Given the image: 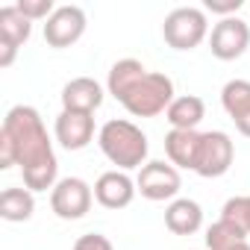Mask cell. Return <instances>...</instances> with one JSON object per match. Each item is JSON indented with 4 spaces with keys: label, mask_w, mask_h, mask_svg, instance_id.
<instances>
[{
    "label": "cell",
    "mask_w": 250,
    "mask_h": 250,
    "mask_svg": "<svg viewBox=\"0 0 250 250\" xmlns=\"http://www.w3.org/2000/svg\"><path fill=\"white\" fill-rule=\"evenodd\" d=\"M221 218L232 221L235 227H241L247 235H250V194H241V197H229L221 209Z\"/></svg>",
    "instance_id": "44dd1931"
},
{
    "label": "cell",
    "mask_w": 250,
    "mask_h": 250,
    "mask_svg": "<svg viewBox=\"0 0 250 250\" xmlns=\"http://www.w3.org/2000/svg\"><path fill=\"white\" fill-rule=\"evenodd\" d=\"M21 165L24 188L30 191H53L59 183V162L53 145L47 139L44 121L33 106H12L0 127V168Z\"/></svg>",
    "instance_id": "6da1fadb"
},
{
    "label": "cell",
    "mask_w": 250,
    "mask_h": 250,
    "mask_svg": "<svg viewBox=\"0 0 250 250\" xmlns=\"http://www.w3.org/2000/svg\"><path fill=\"white\" fill-rule=\"evenodd\" d=\"M97 145L103 150V156L118 165V171H133V168H145L147 165V136L136 127L133 121L124 118H112L106 121L100 133H97Z\"/></svg>",
    "instance_id": "7a4b0ae2"
},
{
    "label": "cell",
    "mask_w": 250,
    "mask_h": 250,
    "mask_svg": "<svg viewBox=\"0 0 250 250\" xmlns=\"http://www.w3.org/2000/svg\"><path fill=\"white\" fill-rule=\"evenodd\" d=\"M147 74V68L139 62V59H121V62H115L112 68H109V80H106V88H109V94L121 103L124 100V94H127L142 77Z\"/></svg>",
    "instance_id": "ac0fdd59"
},
{
    "label": "cell",
    "mask_w": 250,
    "mask_h": 250,
    "mask_svg": "<svg viewBox=\"0 0 250 250\" xmlns=\"http://www.w3.org/2000/svg\"><path fill=\"white\" fill-rule=\"evenodd\" d=\"M165 227L174 235H194L203 227V209L191 197H177L165 209Z\"/></svg>",
    "instance_id": "5bb4252c"
},
{
    "label": "cell",
    "mask_w": 250,
    "mask_h": 250,
    "mask_svg": "<svg viewBox=\"0 0 250 250\" xmlns=\"http://www.w3.org/2000/svg\"><path fill=\"white\" fill-rule=\"evenodd\" d=\"M165 153L174 168H197V153H200V133L197 130H171L165 136Z\"/></svg>",
    "instance_id": "9a60e30c"
},
{
    "label": "cell",
    "mask_w": 250,
    "mask_h": 250,
    "mask_svg": "<svg viewBox=\"0 0 250 250\" xmlns=\"http://www.w3.org/2000/svg\"><path fill=\"white\" fill-rule=\"evenodd\" d=\"M136 180L127 174V171H106L97 177L94 183V200L103 206V209H127L136 197Z\"/></svg>",
    "instance_id": "8fae6325"
},
{
    "label": "cell",
    "mask_w": 250,
    "mask_h": 250,
    "mask_svg": "<svg viewBox=\"0 0 250 250\" xmlns=\"http://www.w3.org/2000/svg\"><path fill=\"white\" fill-rule=\"evenodd\" d=\"M100 103H103V85L91 77H77V80L65 83V88H62V109L94 115V109H100Z\"/></svg>",
    "instance_id": "4fadbf2b"
},
{
    "label": "cell",
    "mask_w": 250,
    "mask_h": 250,
    "mask_svg": "<svg viewBox=\"0 0 250 250\" xmlns=\"http://www.w3.org/2000/svg\"><path fill=\"white\" fill-rule=\"evenodd\" d=\"M121 103L136 118H156V115L168 112V106L174 103V83L165 74L147 71L127 94H124Z\"/></svg>",
    "instance_id": "3957f363"
},
{
    "label": "cell",
    "mask_w": 250,
    "mask_h": 250,
    "mask_svg": "<svg viewBox=\"0 0 250 250\" xmlns=\"http://www.w3.org/2000/svg\"><path fill=\"white\" fill-rule=\"evenodd\" d=\"M203 118H206V103L197 94L174 97V103L165 112V121L171 124V130H197V124Z\"/></svg>",
    "instance_id": "2e32d148"
},
{
    "label": "cell",
    "mask_w": 250,
    "mask_h": 250,
    "mask_svg": "<svg viewBox=\"0 0 250 250\" xmlns=\"http://www.w3.org/2000/svg\"><path fill=\"white\" fill-rule=\"evenodd\" d=\"M232 159H235V145L224 130L200 133V153H197V168H194L200 177L206 180L224 177L232 168Z\"/></svg>",
    "instance_id": "8992f818"
},
{
    "label": "cell",
    "mask_w": 250,
    "mask_h": 250,
    "mask_svg": "<svg viewBox=\"0 0 250 250\" xmlns=\"http://www.w3.org/2000/svg\"><path fill=\"white\" fill-rule=\"evenodd\" d=\"M235 250H250V244H247V241H244V244H238V247H235Z\"/></svg>",
    "instance_id": "d4e9b609"
},
{
    "label": "cell",
    "mask_w": 250,
    "mask_h": 250,
    "mask_svg": "<svg viewBox=\"0 0 250 250\" xmlns=\"http://www.w3.org/2000/svg\"><path fill=\"white\" fill-rule=\"evenodd\" d=\"M221 106L232 118L235 130L250 139V83L247 80H229L221 88Z\"/></svg>",
    "instance_id": "7c38bea8"
},
{
    "label": "cell",
    "mask_w": 250,
    "mask_h": 250,
    "mask_svg": "<svg viewBox=\"0 0 250 250\" xmlns=\"http://www.w3.org/2000/svg\"><path fill=\"white\" fill-rule=\"evenodd\" d=\"M136 188L147 200H177V191L183 188V180H180V171L171 162L153 159L139 171Z\"/></svg>",
    "instance_id": "52a82bcc"
},
{
    "label": "cell",
    "mask_w": 250,
    "mask_h": 250,
    "mask_svg": "<svg viewBox=\"0 0 250 250\" xmlns=\"http://www.w3.org/2000/svg\"><path fill=\"white\" fill-rule=\"evenodd\" d=\"M56 142L65 150H83L91 145L94 139V115L91 112H74V109H62L56 118Z\"/></svg>",
    "instance_id": "30bf717a"
},
{
    "label": "cell",
    "mask_w": 250,
    "mask_h": 250,
    "mask_svg": "<svg viewBox=\"0 0 250 250\" xmlns=\"http://www.w3.org/2000/svg\"><path fill=\"white\" fill-rule=\"evenodd\" d=\"M33 33V21L18 9V6H3L0 9V42H6L12 47L27 44Z\"/></svg>",
    "instance_id": "d6986e66"
},
{
    "label": "cell",
    "mask_w": 250,
    "mask_h": 250,
    "mask_svg": "<svg viewBox=\"0 0 250 250\" xmlns=\"http://www.w3.org/2000/svg\"><path fill=\"white\" fill-rule=\"evenodd\" d=\"M74 250H115V247H112V241H109L106 235H100V232H85V235H80V238L74 241Z\"/></svg>",
    "instance_id": "603a6c76"
},
{
    "label": "cell",
    "mask_w": 250,
    "mask_h": 250,
    "mask_svg": "<svg viewBox=\"0 0 250 250\" xmlns=\"http://www.w3.org/2000/svg\"><path fill=\"white\" fill-rule=\"evenodd\" d=\"M30 21H47L53 12H56V6H53V0H18V3H15Z\"/></svg>",
    "instance_id": "7402d4cb"
},
{
    "label": "cell",
    "mask_w": 250,
    "mask_h": 250,
    "mask_svg": "<svg viewBox=\"0 0 250 250\" xmlns=\"http://www.w3.org/2000/svg\"><path fill=\"white\" fill-rule=\"evenodd\" d=\"M91 200H94V188L85 180H80V177H65L50 191V209L62 221H80V218H85L88 209H91Z\"/></svg>",
    "instance_id": "5b68a950"
},
{
    "label": "cell",
    "mask_w": 250,
    "mask_h": 250,
    "mask_svg": "<svg viewBox=\"0 0 250 250\" xmlns=\"http://www.w3.org/2000/svg\"><path fill=\"white\" fill-rule=\"evenodd\" d=\"M206 12H215V15H224V18H232L238 9H241V0H206Z\"/></svg>",
    "instance_id": "cb8c5ba5"
},
{
    "label": "cell",
    "mask_w": 250,
    "mask_h": 250,
    "mask_svg": "<svg viewBox=\"0 0 250 250\" xmlns=\"http://www.w3.org/2000/svg\"><path fill=\"white\" fill-rule=\"evenodd\" d=\"M36 212V197L30 188H3L0 194V218L9 221V224H21V221H30Z\"/></svg>",
    "instance_id": "e0dca14e"
},
{
    "label": "cell",
    "mask_w": 250,
    "mask_h": 250,
    "mask_svg": "<svg viewBox=\"0 0 250 250\" xmlns=\"http://www.w3.org/2000/svg\"><path fill=\"white\" fill-rule=\"evenodd\" d=\"M162 36H165V44L174 50H194L209 36L206 12L197 6H180V9L168 12V18L162 24Z\"/></svg>",
    "instance_id": "277c9868"
},
{
    "label": "cell",
    "mask_w": 250,
    "mask_h": 250,
    "mask_svg": "<svg viewBox=\"0 0 250 250\" xmlns=\"http://www.w3.org/2000/svg\"><path fill=\"white\" fill-rule=\"evenodd\" d=\"M85 33V12L80 6H56V12L44 24V42L56 50L71 47Z\"/></svg>",
    "instance_id": "9c48e42d"
},
{
    "label": "cell",
    "mask_w": 250,
    "mask_h": 250,
    "mask_svg": "<svg viewBox=\"0 0 250 250\" xmlns=\"http://www.w3.org/2000/svg\"><path fill=\"white\" fill-rule=\"evenodd\" d=\"M244 241H247V232L241 227H235L232 221H227V218H218L206 229V247L209 250H235Z\"/></svg>",
    "instance_id": "ffe728a7"
},
{
    "label": "cell",
    "mask_w": 250,
    "mask_h": 250,
    "mask_svg": "<svg viewBox=\"0 0 250 250\" xmlns=\"http://www.w3.org/2000/svg\"><path fill=\"white\" fill-rule=\"evenodd\" d=\"M250 47V27L232 15V18H221L215 27H212V36H209V50L215 59L221 62H232L238 56H244V50Z\"/></svg>",
    "instance_id": "ba28073f"
}]
</instances>
